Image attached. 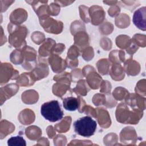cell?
I'll use <instances>...</instances> for the list:
<instances>
[{"label": "cell", "mask_w": 146, "mask_h": 146, "mask_svg": "<svg viewBox=\"0 0 146 146\" xmlns=\"http://www.w3.org/2000/svg\"><path fill=\"white\" fill-rule=\"evenodd\" d=\"M63 106L65 110L67 111H73L77 110L79 106V103L76 98L68 97L64 98L63 101Z\"/></svg>", "instance_id": "obj_4"}, {"label": "cell", "mask_w": 146, "mask_h": 146, "mask_svg": "<svg viewBox=\"0 0 146 146\" xmlns=\"http://www.w3.org/2000/svg\"><path fill=\"white\" fill-rule=\"evenodd\" d=\"M40 113L45 119L51 122L59 121L63 116V111L57 100H51L43 103L40 108Z\"/></svg>", "instance_id": "obj_1"}, {"label": "cell", "mask_w": 146, "mask_h": 146, "mask_svg": "<svg viewBox=\"0 0 146 146\" xmlns=\"http://www.w3.org/2000/svg\"><path fill=\"white\" fill-rule=\"evenodd\" d=\"M133 22L141 30L145 29V8L143 7L136 10L133 16Z\"/></svg>", "instance_id": "obj_3"}, {"label": "cell", "mask_w": 146, "mask_h": 146, "mask_svg": "<svg viewBox=\"0 0 146 146\" xmlns=\"http://www.w3.org/2000/svg\"><path fill=\"white\" fill-rule=\"evenodd\" d=\"M75 132L83 137L92 136L96 129L97 123L90 116H84L76 120L74 123Z\"/></svg>", "instance_id": "obj_2"}, {"label": "cell", "mask_w": 146, "mask_h": 146, "mask_svg": "<svg viewBox=\"0 0 146 146\" xmlns=\"http://www.w3.org/2000/svg\"><path fill=\"white\" fill-rule=\"evenodd\" d=\"M7 144L10 146H19V145H23L26 146V143L25 140L20 136H14L10 138L7 141Z\"/></svg>", "instance_id": "obj_5"}]
</instances>
